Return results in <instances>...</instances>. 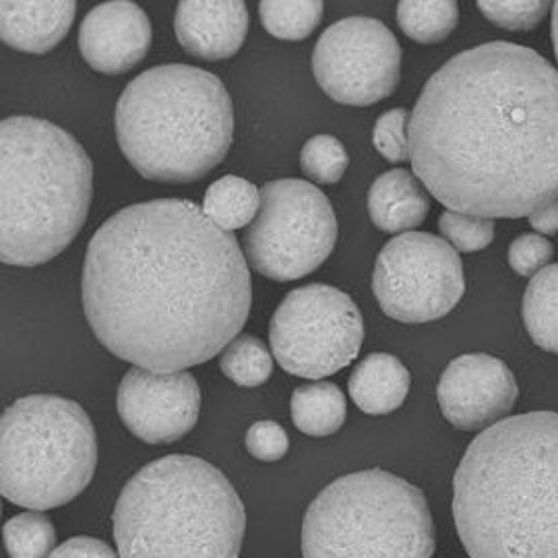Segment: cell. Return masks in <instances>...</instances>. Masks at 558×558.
<instances>
[{
  "label": "cell",
  "mask_w": 558,
  "mask_h": 558,
  "mask_svg": "<svg viewBox=\"0 0 558 558\" xmlns=\"http://www.w3.org/2000/svg\"><path fill=\"white\" fill-rule=\"evenodd\" d=\"M87 323L117 359L182 373L239 338L253 304L239 239L186 199L129 205L101 223L81 271Z\"/></svg>",
  "instance_id": "6da1fadb"
},
{
  "label": "cell",
  "mask_w": 558,
  "mask_h": 558,
  "mask_svg": "<svg viewBox=\"0 0 558 558\" xmlns=\"http://www.w3.org/2000/svg\"><path fill=\"white\" fill-rule=\"evenodd\" d=\"M410 163L449 211L530 218L558 199V71L490 41L447 60L410 114Z\"/></svg>",
  "instance_id": "7a4b0ae2"
},
{
  "label": "cell",
  "mask_w": 558,
  "mask_h": 558,
  "mask_svg": "<svg viewBox=\"0 0 558 558\" xmlns=\"http://www.w3.org/2000/svg\"><path fill=\"white\" fill-rule=\"evenodd\" d=\"M453 518L470 558H558V414L500 420L465 449Z\"/></svg>",
  "instance_id": "3957f363"
},
{
  "label": "cell",
  "mask_w": 558,
  "mask_h": 558,
  "mask_svg": "<svg viewBox=\"0 0 558 558\" xmlns=\"http://www.w3.org/2000/svg\"><path fill=\"white\" fill-rule=\"evenodd\" d=\"M94 166L80 141L48 120L0 124V259L38 267L59 257L85 226Z\"/></svg>",
  "instance_id": "277c9868"
},
{
  "label": "cell",
  "mask_w": 558,
  "mask_h": 558,
  "mask_svg": "<svg viewBox=\"0 0 558 558\" xmlns=\"http://www.w3.org/2000/svg\"><path fill=\"white\" fill-rule=\"evenodd\" d=\"M114 131L122 156L143 179L186 184L226 160L234 140V106L214 73L160 64L124 87Z\"/></svg>",
  "instance_id": "5b68a950"
},
{
  "label": "cell",
  "mask_w": 558,
  "mask_h": 558,
  "mask_svg": "<svg viewBox=\"0 0 558 558\" xmlns=\"http://www.w3.org/2000/svg\"><path fill=\"white\" fill-rule=\"evenodd\" d=\"M112 523L120 558H239L246 513L216 465L166 456L124 484Z\"/></svg>",
  "instance_id": "8992f818"
},
{
  "label": "cell",
  "mask_w": 558,
  "mask_h": 558,
  "mask_svg": "<svg viewBox=\"0 0 558 558\" xmlns=\"http://www.w3.org/2000/svg\"><path fill=\"white\" fill-rule=\"evenodd\" d=\"M435 539L424 493L379 468L333 480L302 521L304 558H430Z\"/></svg>",
  "instance_id": "52a82bcc"
},
{
  "label": "cell",
  "mask_w": 558,
  "mask_h": 558,
  "mask_svg": "<svg viewBox=\"0 0 558 558\" xmlns=\"http://www.w3.org/2000/svg\"><path fill=\"white\" fill-rule=\"evenodd\" d=\"M98 468V437L77 401L38 393L0 418V493L32 511L77 499Z\"/></svg>",
  "instance_id": "ba28073f"
},
{
  "label": "cell",
  "mask_w": 558,
  "mask_h": 558,
  "mask_svg": "<svg viewBox=\"0 0 558 558\" xmlns=\"http://www.w3.org/2000/svg\"><path fill=\"white\" fill-rule=\"evenodd\" d=\"M338 242L331 201L308 180L281 179L260 189V209L246 228L248 267L276 281H294L319 269Z\"/></svg>",
  "instance_id": "9c48e42d"
},
{
  "label": "cell",
  "mask_w": 558,
  "mask_h": 558,
  "mask_svg": "<svg viewBox=\"0 0 558 558\" xmlns=\"http://www.w3.org/2000/svg\"><path fill=\"white\" fill-rule=\"evenodd\" d=\"M269 341L279 366L300 379H325L350 366L364 341L356 302L339 288L308 283L281 300Z\"/></svg>",
  "instance_id": "30bf717a"
},
{
  "label": "cell",
  "mask_w": 558,
  "mask_h": 558,
  "mask_svg": "<svg viewBox=\"0 0 558 558\" xmlns=\"http://www.w3.org/2000/svg\"><path fill=\"white\" fill-rule=\"evenodd\" d=\"M463 292V265L447 240L408 232L383 246L373 274V294L389 319H442L458 306Z\"/></svg>",
  "instance_id": "8fae6325"
},
{
  "label": "cell",
  "mask_w": 558,
  "mask_h": 558,
  "mask_svg": "<svg viewBox=\"0 0 558 558\" xmlns=\"http://www.w3.org/2000/svg\"><path fill=\"white\" fill-rule=\"evenodd\" d=\"M313 73L331 100L373 106L398 89L401 46L383 21L345 17L320 34L313 52Z\"/></svg>",
  "instance_id": "7c38bea8"
},
{
  "label": "cell",
  "mask_w": 558,
  "mask_h": 558,
  "mask_svg": "<svg viewBox=\"0 0 558 558\" xmlns=\"http://www.w3.org/2000/svg\"><path fill=\"white\" fill-rule=\"evenodd\" d=\"M124 426L147 445H172L186 437L201 412L199 383L182 373H151L131 368L117 396Z\"/></svg>",
  "instance_id": "4fadbf2b"
},
{
  "label": "cell",
  "mask_w": 558,
  "mask_h": 558,
  "mask_svg": "<svg viewBox=\"0 0 558 558\" xmlns=\"http://www.w3.org/2000/svg\"><path fill=\"white\" fill-rule=\"evenodd\" d=\"M518 380L502 360L463 354L451 360L437 385L440 412L458 430H488L518 401Z\"/></svg>",
  "instance_id": "5bb4252c"
},
{
  "label": "cell",
  "mask_w": 558,
  "mask_h": 558,
  "mask_svg": "<svg viewBox=\"0 0 558 558\" xmlns=\"http://www.w3.org/2000/svg\"><path fill=\"white\" fill-rule=\"evenodd\" d=\"M151 38V21L137 2L110 0L81 23V57L98 73L122 75L147 57Z\"/></svg>",
  "instance_id": "9a60e30c"
},
{
  "label": "cell",
  "mask_w": 558,
  "mask_h": 558,
  "mask_svg": "<svg viewBox=\"0 0 558 558\" xmlns=\"http://www.w3.org/2000/svg\"><path fill=\"white\" fill-rule=\"evenodd\" d=\"M174 29L189 57L230 59L246 40L248 11L242 0H182Z\"/></svg>",
  "instance_id": "2e32d148"
},
{
  "label": "cell",
  "mask_w": 558,
  "mask_h": 558,
  "mask_svg": "<svg viewBox=\"0 0 558 558\" xmlns=\"http://www.w3.org/2000/svg\"><path fill=\"white\" fill-rule=\"evenodd\" d=\"M75 13V0H2L0 38L20 52L46 54L66 38Z\"/></svg>",
  "instance_id": "e0dca14e"
},
{
  "label": "cell",
  "mask_w": 558,
  "mask_h": 558,
  "mask_svg": "<svg viewBox=\"0 0 558 558\" xmlns=\"http://www.w3.org/2000/svg\"><path fill=\"white\" fill-rule=\"evenodd\" d=\"M428 211V193L408 170H389L368 189V216L380 232L408 234L426 220Z\"/></svg>",
  "instance_id": "ac0fdd59"
},
{
  "label": "cell",
  "mask_w": 558,
  "mask_h": 558,
  "mask_svg": "<svg viewBox=\"0 0 558 558\" xmlns=\"http://www.w3.org/2000/svg\"><path fill=\"white\" fill-rule=\"evenodd\" d=\"M412 377L401 360L393 354H368L352 371L348 389L350 398L364 414L387 416L398 412L408 399Z\"/></svg>",
  "instance_id": "d6986e66"
},
{
  "label": "cell",
  "mask_w": 558,
  "mask_h": 558,
  "mask_svg": "<svg viewBox=\"0 0 558 558\" xmlns=\"http://www.w3.org/2000/svg\"><path fill=\"white\" fill-rule=\"evenodd\" d=\"M290 410L294 426L308 437L336 435L348 416L341 389L327 380L299 387L292 393Z\"/></svg>",
  "instance_id": "ffe728a7"
},
{
  "label": "cell",
  "mask_w": 558,
  "mask_h": 558,
  "mask_svg": "<svg viewBox=\"0 0 558 558\" xmlns=\"http://www.w3.org/2000/svg\"><path fill=\"white\" fill-rule=\"evenodd\" d=\"M521 317L532 341L542 350L558 354V263L542 269L527 283Z\"/></svg>",
  "instance_id": "44dd1931"
},
{
  "label": "cell",
  "mask_w": 558,
  "mask_h": 558,
  "mask_svg": "<svg viewBox=\"0 0 558 558\" xmlns=\"http://www.w3.org/2000/svg\"><path fill=\"white\" fill-rule=\"evenodd\" d=\"M260 209V191L248 180L223 177L216 180L203 201V211L226 232L251 226Z\"/></svg>",
  "instance_id": "7402d4cb"
},
{
  "label": "cell",
  "mask_w": 558,
  "mask_h": 558,
  "mask_svg": "<svg viewBox=\"0 0 558 558\" xmlns=\"http://www.w3.org/2000/svg\"><path fill=\"white\" fill-rule=\"evenodd\" d=\"M398 23L410 40L439 44L447 40L459 23V7L453 0H401Z\"/></svg>",
  "instance_id": "603a6c76"
},
{
  "label": "cell",
  "mask_w": 558,
  "mask_h": 558,
  "mask_svg": "<svg viewBox=\"0 0 558 558\" xmlns=\"http://www.w3.org/2000/svg\"><path fill=\"white\" fill-rule=\"evenodd\" d=\"M259 17L267 34L278 40H306L323 20L320 0H263Z\"/></svg>",
  "instance_id": "cb8c5ba5"
},
{
  "label": "cell",
  "mask_w": 558,
  "mask_h": 558,
  "mask_svg": "<svg viewBox=\"0 0 558 558\" xmlns=\"http://www.w3.org/2000/svg\"><path fill=\"white\" fill-rule=\"evenodd\" d=\"M220 371L239 387L255 389L274 373L269 348L255 336H239L220 354Z\"/></svg>",
  "instance_id": "d4e9b609"
},
{
  "label": "cell",
  "mask_w": 558,
  "mask_h": 558,
  "mask_svg": "<svg viewBox=\"0 0 558 558\" xmlns=\"http://www.w3.org/2000/svg\"><path fill=\"white\" fill-rule=\"evenodd\" d=\"M2 538L11 558H50L57 550V530L41 511H25L9 519Z\"/></svg>",
  "instance_id": "484cf974"
},
{
  "label": "cell",
  "mask_w": 558,
  "mask_h": 558,
  "mask_svg": "<svg viewBox=\"0 0 558 558\" xmlns=\"http://www.w3.org/2000/svg\"><path fill=\"white\" fill-rule=\"evenodd\" d=\"M348 166V151L343 143L333 135H317L302 145V174L317 184H336L345 174Z\"/></svg>",
  "instance_id": "4316f807"
},
{
  "label": "cell",
  "mask_w": 558,
  "mask_h": 558,
  "mask_svg": "<svg viewBox=\"0 0 558 558\" xmlns=\"http://www.w3.org/2000/svg\"><path fill=\"white\" fill-rule=\"evenodd\" d=\"M546 0H480L478 9L493 25L507 32H532L550 11Z\"/></svg>",
  "instance_id": "83f0119b"
},
{
  "label": "cell",
  "mask_w": 558,
  "mask_h": 558,
  "mask_svg": "<svg viewBox=\"0 0 558 558\" xmlns=\"http://www.w3.org/2000/svg\"><path fill=\"white\" fill-rule=\"evenodd\" d=\"M439 230L458 253H476L495 240V221L449 209L440 214Z\"/></svg>",
  "instance_id": "f1b7e54d"
},
{
  "label": "cell",
  "mask_w": 558,
  "mask_h": 558,
  "mask_svg": "<svg viewBox=\"0 0 558 558\" xmlns=\"http://www.w3.org/2000/svg\"><path fill=\"white\" fill-rule=\"evenodd\" d=\"M408 129H410V114L405 108H396L380 114L373 131V143L385 160L393 163L410 160Z\"/></svg>",
  "instance_id": "f546056e"
},
{
  "label": "cell",
  "mask_w": 558,
  "mask_h": 558,
  "mask_svg": "<svg viewBox=\"0 0 558 558\" xmlns=\"http://www.w3.org/2000/svg\"><path fill=\"white\" fill-rule=\"evenodd\" d=\"M555 257V246L550 240L539 234H523L509 246V265L521 278H534L550 265Z\"/></svg>",
  "instance_id": "4dcf8cb0"
},
{
  "label": "cell",
  "mask_w": 558,
  "mask_h": 558,
  "mask_svg": "<svg viewBox=\"0 0 558 558\" xmlns=\"http://www.w3.org/2000/svg\"><path fill=\"white\" fill-rule=\"evenodd\" d=\"M244 442H246L248 453L265 463H274V461L286 458V453L290 449L288 433L274 420L255 422L246 430Z\"/></svg>",
  "instance_id": "1f68e13d"
},
{
  "label": "cell",
  "mask_w": 558,
  "mask_h": 558,
  "mask_svg": "<svg viewBox=\"0 0 558 558\" xmlns=\"http://www.w3.org/2000/svg\"><path fill=\"white\" fill-rule=\"evenodd\" d=\"M50 558H120V555L101 539L77 536L62 542Z\"/></svg>",
  "instance_id": "d6a6232c"
},
{
  "label": "cell",
  "mask_w": 558,
  "mask_h": 558,
  "mask_svg": "<svg viewBox=\"0 0 558 558\" xmlns=\"http://www.w3.org/2000/svg\"><path fill=\"white\" fill-rule=\"evenodd\" d=\"M530 226L538 230L542 236H555L558 232V199L548 203L538 211H534L530 218Z\"/></svg>",
  "instance_id": "836d02e7"
},
{
  "label": "cell",
  "mask_w": 558,
  "mask_h": 558,
  "mask_svg": "<svg viewBox=\"0 0 558 558\" xmlns=\"http://www.w3.org/2000/svg\"><path fill=\"white\" fill-rule=\"evenodd\" d=\"M553 44H555V54L558 60V2L553 4Z\"/></svg>",
  "instance_id": "e575fe53"
}]
</instances>
